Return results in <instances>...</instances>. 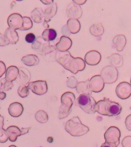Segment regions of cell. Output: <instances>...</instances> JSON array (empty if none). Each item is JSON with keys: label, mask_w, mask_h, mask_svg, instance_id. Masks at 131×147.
I'll list each match as a JSON object with an SVG mask.
<instances>
[{"label": "cell", "mask_w": 131, "mask_h": 147, "mask_svg": "<svg viewBox=\"0 0 131 147\" xmlns=\"http://www.w3.org/2000/svg\"><path fill=\"white\" fill-rule=\"evenodd\" d=\"M9 147H17L16 146H14V145H11V146H10Z\"/></svg>", "instance_id": "49"}, {"label": "cell", "mask_w": 131, "mask_h": 147, "mask_svg": "<svg viewBox=\"0 0 131 147\" xmlns=\"http://www.w3.org/2000/svg\"><path fill=\"white\" fill-rule=\"evenodd\" d=\"M8 140L6 130L4 129H0V143H5Z\"/></svg>", "instance_id": "36"}, {"label": "cell", "mask_w": 131, "mask_h": 147, "mask_svg": "<svg viewBox=\"0 0 131 147\" xmlns=\"http://www.w3.org/2000/svg\"><path fill=\"white\" fill-rule=\"evenodd\" d=\"M66 26H64L62 27V34L64 35V36H66V35H67V33H70V32L69 31V30L68 29V28H67H67H66Z\"/></svg>", "instance_id": "44"}, {"label": "cell", "mask_w": 131, "mask_h": 147, "mask_svg": "<svg viewBox=\"0 0 131 147\" xmlns=\"http://www.w3.org/2000/svg\"><path fill=\"white\" fill-rule=\"evenodd\" d=\"M57 33L56 31L53 29H46L44 30L41 37L45 41H53L56 38Z\"/></svg>", "instance_id": "30"}, {"label": "cell", "mask_w": 131, "mask_h": 147, "mask_svg": "<svg viewBox=\"0 0 131 147\" xmlns=\"http://www.w3.org/2000/svg\"></svg>", "instance_id": "52"}, {"label": "cell", "mask_w": 131, "mask_h": 147, "mask_svg": "<svg viewBox=\"0 0 131 147\" xmlns=\"http://www.w3.org/2000/svg\"><path fill=\"white\" fill-rule=\"evenodd\" d=\"M116 94L119 99L125 100L131 95V85L127 82L120 83L116 88Z\"/></svg>", "instance_id": "9"}, {"label": "cell", "mask_w": 131, "mask_h": 147, "mask_svg": "<svg viewBox=\"0 0 131 147\" xmlns=\"http://www.w3.org/2000/svg\"><path fill=\"white\" fill-rule=\"evenodd\" d=\"M4 121V117L1 115H0V129L3 128Z\"/></svg>", "instance_id": "45"}, {"label": "cell", "mask_w": 131, "mask_h": 147, "mask_svg": "<svg viewBox=\"0 0 131 147\" xmlns=\"http://www.w3.org/2000/svg\"><path fill=\"white\" fill-rule=\"evenodd\" d=\"M23 24L22 27L20 30L21 31H27L31 29L33 26L32 20L29 18L27 16L23 17Z\"/></svg>", "instance_id": "33"}, {"label": "cell", "mask_w": 131, "mask_h": 147, "mask_svg": "<svg viewBox=\"0 0 131 147\" xmlns=\"http://www.w3.org/2000/svg\"><path fill=\"white\" fill-rule=\"evenodd\" d=\"M66 84L68 87L73 89L76 88V86L78 84V81L76 78H75L73 76H71L67 80Z\"/></svg>", "instance_id": "35"}, {"label": "cell", "mask_w": 131, "mask_h": 147, "mask_svg": "<svg viewBox=\"0 0 131 147\" xmlns=\"http://www.w3.org/2000/svg\"><path fill=\"white\" fill-rule=\"evenodd\" d=\"M67 27L72 34H76L81 30V23L78 20L71 18L67 21Z\"/></svg>", "instance_id": "23"}, {"label": "cell", "mask_w": 131, "mask_h": 147, "mask_svg": "<svg viewBox=\"0 0 131 147\" xmlns=\"http://www.w3.org/2000/svg\"><path fill=\"white\" fill-rule=\"evenodd\" d=\"M58 11V6L56 3H53L50 6L47 7L45 11H44V16H45V20L43 23V26L44 27L48 28L49 25L48 23L51 21V19L55 16Z\"/></svg>", "instance_id": "14"}, {"label": "cell", "mask_w": 131, "mask_h": 147, "mask_svg": "<svg viewBox=\"0 0 131 147\" xmlns=\"http://www.w3.org/2000/svg\"><path fill=\"white\" fill-rule=\"evenodd\" d=\"M89 86L91 92L98 93L104 89L105 83L100 75H96L89 81Z\"/></svg>", "instance_id": "10"}, {"label": "cell", "mask_w": 131, "mask_h": 147, "mask_svg": "<svg viewBox=\"0 0 131 147\" xmlns=\"http://www.w3.org/2000/svg\"><path fill=\"white\" fill-rule=\"evenodd\" d=\"M112 66L115 68H120L124 64V59L121 55L118 54H113L109 57Z\"/></svg>", "instance_id": "27"}, {"label": "cell", "mask_w": 131, "mask_h": 147, "mask_svg": "<svg viewBox=\"0 0 131 147\" xmlns=\"http://www.w3.org/2000/svg\"><path fill=\"white\" fill-rule=\"evenodd\" d=\"M9 115L14 117H18L22 115L24 111L22 104L18 102H14L11 104L8 107Z\"/></svg>", "instance_id": "18"}, {"label": "cell", "mask_w": 131, "mask_h": 147, "mask_svg": "<svg viewBox=\"0 0 131 147\" xmlns=\"http://www.w3.org/2000/svg\"><path fill=\"white\" fill-rule=\"evenodd\" d=\"M83 13V10L80 6L72 2L69 4L66 9V14L68 18L78 20L81 18Z\"/></svg>", "instance_id": "12"}, {"label": "cell", "mask_w": 131, "mask_h": 147, "mask_svg": "<svg viewBox=\"0 0 131 147\" xmlns=\"http://www.w3.org/2000/svg\"><path fill=\"white\" fill-rule=\"evenodd\" d=\"M35 39H36L35 36L34 34H33L32 33H28L26 35L25 37L26 41L27 42L29 43V44H31V43L32 44L35 41Z\"/></svg>", "instance_id": "38"}, {"label": "cell", "mask_w": 131, "mask_h": 147, "mask_svg": "<svg viewBox=\"0 0 131 147\" xmlns=\"http://www.w3.org/2000/svg\"><path fill=\"white\" fill-rule=\"evenodd\" d=\"M2 91H3L2 90H1L0 89V93H1V92H2Z\"/></svg>", "instance_id": "50"}, {"label": "cell", "mask_w": 131, "mask_h": 147, "mask_svg": "<svg viewBox=\"0 0 131 147\" xmlns=\"http://www.w3.org/2000/svg\"><path fill=\"white\" fill-rule=\"evenodd\" d=\"M125 125L127 129L129 131H131V115H128L125 121Z\"/></svg>", "instance_id": "41"}, {"label": "cell", "mask_w": 131, "mask_h": 147, "mask_svg": "<svg viewBox=\"0 0 131 147\" xmlns=\"http://www.w3.org/2000/svg\"><path fill=\"white\" fill-rule=\"evenodd\" d=\"M35 118L37 122L41 124H45L48 121L47 113L43 110H39L35 115Z\"/></svg>", "instance_id": "31"}, {"label": "cell", "mask_w": 131, "mask_h": 147, "mask_svg": "<svg viewBox=\"0 0 131 147\" xmlns=\"http://www.w3.org/2000/svg\"><path fill=\"white\" fill-rule=\"evenodd\" d=\"M6 71V67L4 63L0 61V78H1Z\"/></svg>", "instance_id": "40"}, {"label": "cell", "mask_w": 131, "mask_h": 147, "mask_svg": "<svg viewBox=\"0 0 131 147\" xmlns=\"http://www.w3.org/2000/svg\"><path fill=\"white\" fill-rule=\"evenodd\" d=\"M130 82H131V80H130Z\"/></svg>", "instance_id": "51"}, {"label": "cell", "mask_w": 131, "mask_h": 147, "mask_svg": "<svg viewBox=\"0 0 131 147\" xmlns=\"http://www.w3.org/2000/svg\"><path fill=\"white\" fill-rule=\"evenodd\" d=\"M72 57L73 56L68 51L60 52L57 51L55 54V60L64 67L67 65Z\"/></svg>", "instance_id": "16"}, {"label": "cell", "mask_w": 131, "mask_h": 147, "mask_svg": "<svg viewBox=\"0 0 131 147\" xmlns=\"http://www.w3.org/2000/svg\"><path fill=\"white\" fill-rule=\"evenodd\" d=\"M27 86L34 94L37 95H43L48 91V85L46 81L38 80L29 83Z\"/></svg>", "instance_id": "8"}, {"label": "cell", "mask_w": 131, "mask_h": 147, "mask_svg": "<svg viewBox=\"0 0 131 147\" xmlns=\"http://www.w3.org/2000/svg\"><path fill=\"white\" fill-rule=\"evenodd\" d=\"M72 45V41L68 36H62L58 42L56 44V49L60 52L68 51Z\"/></svg>", "instance_id": "17"}, {"label": "cell", "mask_w": 131, "mask_h": 147, "mask_svg": "<svg viewBox=\"0 0 131 147\" xmlns=\"http://www.w3.org/2000/svg\"><path fill=\"white\" fill-rule=\"evenodd\" d=\"M30 129H31V127H29V128H22L21 129V135L23 136V135H24V134L28 133V132L30 130Z\"/></svg>", "instance_id": "43"}, {"label": "cell", "mask_w": 131, "mask_h": 147, "mask_svg": "<svg viewBox=\"0 0 131 147\" xmlns=\"http://www.w3.org/2000/svg\"><path fill=\"white\" fill-rule=\"evenodd\" d=\"M100 76L105 83L112 84L117 80L118 71L116 68L111 65H108L102 69Z\"/></svg>", "instance_id": "6"}, {"label": "cell", "mask_w": 131, "mask_h": 147, "mask_svg": "<svg viewBox=\"0 0 131 147\" xmlns=\"http://www.w3.org/2000/svg\"><path fill=\"white\" fill-rule=\"evenodd\" d=\"M5 36L9 42V44L15 45L18 41V34L16 30L8 28L5 32Z\"/></svg>", "instance_id": "22"}, {"label": "cell", "mask_w": 131, "mask_h": 147, "mask_svg": "<svg viewBox=\"0 0 131 147\" xmlns=\"http://www.w3.org/2000/svg\"><path fill=\"white\" fill-rule=\"evenodd\" d=\"M62 105L59 109L58 118L60 119L67 117L72 111V106L75 100V96L71 92H66L61 96Z\"/></svg>", "instance_id": "3"}, {"label": "cell", "mask_w": 131, "mask_h": 147, "mask_svg": "<svg viewBox=\"0 0 131 147\" xmlns=\"http://www.w3.org/2000/svg\"><path fill=\"white\" fill-rule=\"evenodd\" d=\"M77 102L79 107L85 113L90 115L96 113L94 108L96 102L91 94H81L77 99Z\"/></svg>", "instance_id": "4"}, {"label": "cell", "mask_w": 131, "mask_h": 147, "mask_svg": "<svg viewBox=\"0 0 131 147\" xmlns=\"http://www.w3.org/2000/svg\"><path fill=\"white\" fill-rule=\"evenodd\" d=\"M19 74L18 76V81L21 85L28 84L31 79V74L30 71L27 69L21 67L19 69Z\"/></svg>", "instance_id": "19"}, {"label": "cell", "mask_w": 131, "mask_h": 147, "mask_svg": "<svg viewBox=\"0 0 131 147\" xmlns=\"http://www.w3.org/2000/svg\"><path fill=\"white\" fill-rule=\"evenodd\" d=\"M121 145L123 147H131V136H127L124 138Z\"/></svg>", "instance_id": "37"}, {"label": "cell", "mask_w": 131, "mask_h": 147, "mask_svg": "<svg viewBox=\"0 0 131 147\" xmlns=\"http://www.w3.org/2000/svg\"><path fill=\"white\" fill-rule=\"evenodd\" d=\"M6 131L9 140L12 142H16L18 137L22 136L21 129L19 128L18 127L16 126L8 127Z\"/></svg>", "instance_id": "21"}, {"label": "cell", "mask_w": 131, "mask_h": 147, "mask_svg": "<svg viewBox=\"0 0 131 147\" xmlns=\"http://www.w3.org/2000/svg\"><path fill=\"white\" fill-rule=\"evenodd\" d=\"M41 3H43L45 5H50L53 4L54 3L53 1H49V0H45V1H41Z\"/></svg>", "instance_id": "46"}, {"label": "cell", "mask_w": 131, "mask_h": 147, "mask_svg": "<svg viewBox=\"0 0 131 147\" xmlns=\"http://www.w3.org/2000/svg\"><path fill=\"white\" fill-rule=\"evenodd\" d=\"M85 61L83 59L81 58L73 57L64 68L72 73L76 74L78 71H83L85 69Z\"/></svg>", "instance_id": "7"}, {"label": "cell", "mask_w": 131, "mask_h": 147, "mask_svg": "<svg viewBox=\"0 0 131 147\" xmlns=\"http://www.w3.org/2000/svg\"><path fill=\"white\" fill-rule=\"evenodd\" d=\"M101 147H111L107 143H106V142L103 143L102 145H101Z\"/></svg>", "instance_id": "48"}, {"label": "cell", "mask_w": 131, "mask_h": 147, "mask_svg": "<svg viewBox=\"0 0 131 147\" xmlns=\"http://www.w3.org/2000/svg\"><path fill=\"white\" fill-rule=\"evenodd\" d=\"M64 129L72 136L79 137L86 134L89 128L82 124L78 117H74L67 121L64 125Z\"/></svg>", "instance_id": "2"}, {"label": "cell", "mask_w": 131, "mask_h": 147, "mask_svg": "<svg viewBox=\"0 0 131 147\" xmlns=\"http://www.w3.org/2000/svg\"><path fill=\"white\" fill-rule=\"evenodd\" d=\"M14 86L12 82L6 80L5 78L0 80V89L3 91H9Z\"/></svg>", "instance_id": "32"}, {"label": "cell", "mask_w": 131, "mask_h": 147, "mask_svg": "<svg viewBox=\"0 0 131 147\" xmlns=\"http://www.w3.org/2000/svg\"><path fill=\"white\" fill-rule=\"evenodd\" d=\"M6 96V94L4 91H2L1 92V93H0V100H3L5 99Z\"/></svg>", "instance_id": "47"}, {"label": "cell", "mask_w": 131, "mask_h": 147, "mask_svg": "<svg viewBox=\"0 0 131 147\" xmlns=\"http://www.w3.org/2000/svg\"><path fill=\"white\" fill-rule=\"evenodd\" d=\"M86 2H87L86 0H81V1L80 0H73V2L75 4H76L78 6L84 4Z\"/></svg>", "instance_id": "42"}, {"label": "cell", "mask_w": 131, "mask_h": 147, "mask_svg": "<svg viewBox=\"0 0 131 147\" xmlns=\"http://www.w3.org/2000/svg\"><path fill=\"white\" fill-rule=\"evenodd\" d=\"M18 74L19 69L17 67L14 65L10 66L6 69L5 79L9 81L13 82L18 78Z\"/></svg>", "instance_id": "25"}, {"label": "cell", "mask_w": 131, "mask_h": 147, "mask_svg": "<svg viewBox=\"0 0 131 147\" xmlns=\"http://www.w3.org/2000/svg\"><path fill=\"white\" fill-rule=\"evenodd\" d=\"M121 132L117 127L111 126L109 127L104 134L105 142L111 147H117L119 145Z\"/></svg>", "instance_id": "5"}, {"label": "cell", "mask_w": 131, "mask_h": 147, "mask_svg": "<svg viewBox=\"0 0 131 147\" xmlns=\"http://www.w3.org/2000/svg\"><path fill=\"white\" fill-rule=\"evenodd\" d=\"M49 42L45 41L42 37L39 36L35 39V41L32 43L31 48L33 50L37 52L39 54L43 55L45 49L49 46Z\"/></svg>", "instance_id": "15"}, {"label": "cell", "mask_w": 131, "mask_h": 147, "mask_svg": "<svg viewBox=\"0 0 131 147\" xmlns=\"http://www.w3.org/2000/svg\"><path fill=\"white\" fill-rule=\"evenodd\" d=\"M22 61L27 66L32 67L37 65L39 64V59L37 55L30 54L24 56L22 58Z\"/></svg>", "instance_id": "26"}, {"label": "cell", "mask_w": 131, "mask_h": 147, "mask_svg": "<svg viewBox=\"0 0 131 147\" xmlns=\"http://www.w3.org/2000/svg\"><path fill=\"white\" fill-rule=\"evenodd\" d=\"M76 92L78 94H91V91L89 86V80L87 81H82L78 83L76 87Z\"/></svg>", "instance_id": "28"}, {"label": "cell", "mask_w": 131, "mask_h": 147, "mask_svg": "<svg viewBox=\"0 0 131 147\" xmlns=\"http://www.w3.org/2000/svg\"><path fill=\"white\" fill-rule=\"evenodd\" d=\"M105 32V29L101 24H94L92 25L90 28L91 34L95 37L100 36L103 35Z\"/></svg>", "instance_id": "29"}, {"label": "cell", "mask_w": 131, "mask_h": 147, "mask_svg": "<svg viewBox=\"0 0 131 147\" xmlns=\"http://www.w3.org/2000/svg\"><path fill=\"white\" fill-rule=\"evenodd\" d=\"M101 59V54L97 51H90L86 53L85 57V63L91 66L97 65Z\"/></svg>", "instance_id": "13"}, {"label": "cell", "mask_w": 131, "mask_h": 147, "mask_svg": "<svg viewBox=\"0 0 131 147\" xmlns=\"http://www.w3.org/2000/svg\"><path fill=\"white\" fill-rule=\"evenodd\" d=\"M7 24L12 29L20 30L23 26V17L20 14H12L7 19Z\"/></svg>", "instance_id": "11"}, {"label": "cell", "mask_w": 131, "mask_h": 147, "mask_svg": "<svg viewBox=\"0 0 131 147\" xmlns=\"http://www.w3.org/2000/svg\"><path fill=\"white\" fill-rule=\"evenodd\" d=\"M31 18L35 23L39 24L44 22L45 16L43 10L40 8H35L31 13Z\"/></svg>", "instance_id": "24"}, {"label": "cell", "mask_w": 131, "mask_h": 147, "mask_svg": "<svg viewBox=\"0 0 131 147\" xmlns=\"http://www.w3.org/2000/svg\"><path fill=\"white\" fill-rule=\"evenodd\" d=\"M18 96L22 98H25L29 94V89L27 86L25 85H21L18 89Z\"/></svg>", "instance_id": "34"}, {"label": "cell", "mask_w": 131, "mask_h": 147, "mask_svg": "<svg viewBox=\"0 0 131 147\" xmlns=\"http://www.w3.org/2000/svg\"><path fill=\"white\" fill-rule=\"evenodd\" d=\"M95 112L99 115L108 117H114L120 115L122 107L119 104L111 101L107 98L98 101L95 106Z\"/></svg>", "instance_id": "1"}, {"label": "cell", "mask_w": 131, "mask_h": 147, "mask_svg": "<svg viewBox=\"0 0 131 147\" xmlns=\"http://www.w3.org/2000/svg\"><path fill=\"white\" fill-rule=\"evenodd\" d=\"M113 43L117 51L118 52H121L124 50L127 44L126 37L124 35H117L114 37Z\"/></svg>", "instance_id": "20"}, {"label": "cell", "mask_w": 131, "mask_h": 147, "mask_svg": "<svg viewBox=\"0 0 131 147\" xmlns=\"http://www.w3.org/2000/svg\"><path fill=\"white\" fill-rule=\"evenodd\" d=\"M9 42L4 35L0 33V47L8 46Z\"/></svg>", "instance_id": "39"}]
</instances>
